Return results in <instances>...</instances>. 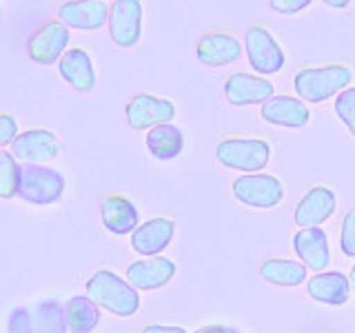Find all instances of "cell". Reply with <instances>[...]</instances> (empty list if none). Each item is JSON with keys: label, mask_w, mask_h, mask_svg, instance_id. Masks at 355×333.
I'll list each match as a JSON object with an SVG mask.
<instances>
[{"label": "cell", "mask_w": 355, "mask_h": 333, "mask_svg": "<svg viewBox=\"0 0 355 333\" xmlns=\"http://www.w3.org/2000/svg\"><path fill=\"white\" fill-rule=\"evenodd\" d=\"M353 83L351 67L342 62H327V65H311L300 69L293 78L295 96L302 98L309 105L327 103L331 98H338L344 89Z\"/></svg>", "instance_id": "obj_1"}, {"label": "cell", "mask_w": 355, "mask_h": 333, "mask_svg": "<svg viewBox=\"0 0 355 333\" xmlns=\"http://www.w3.org/2000/svg\"><path fill=\"white\" fill-rule=\"evenodd\" d=\"M94 302L118 318H133L140 311V291L109 269H98L85 284Z\"/></svg>", "instance_id": "obj_2"}, {"label": "cell", "mask_w": 355, "mask_h": 333, "mask_svg": "<svg viewBox=\"0 0 355 333\" xmlns=\"http://www.w3.org/2000/svg\"><path fill=\"white\" fill-rule=\"evenodd\" d=\"M216 158L227 169L242 173H260L271 160V144L264 138L229 136L218 142Z\"/></svg>", "instance_id": "obj_3"}, {"label": "cell", "mask_w": 355, "mask_h": 333, "mask_svg": "<svg viewBox=\"0 0 355 333\" xmlns=\"http://www.w3.org/2000/svg\"><path fill=\"white\" fill-rule=\"evenodd\" d=\"M64 176L58 169H51L47 164H22L18 198L29 205L49 207L60 203L64 196Z\"/></svg>", "instance_id": "obj_4"}, {"label": "cell", "mask_w": 355, "mask_h": 333, "mask_svg": "<svg viewBox=\"0 0 355 333\" xmlns=\"http://www.w3.org/2000/svg\"><path fill=\"white\" fill-rule=\"evenodd\" d=\"M242 44H244V53H247V60L253 67V74L266 78V76L280 74L284 69L286 53L269 27L251 25L244 31Z\"/></svg>", "instance_id": "obj_5"}, {"label": "cell", "mask_w": 355, "mask_h": 333, "mask_svg": "<svg viewBox=\"0 0 355 333\" xmlns=\"http://www.w3.org/2000/svg\"><path fill=\"white\" fill-rule=\"evenodd\" d=\"M69 42L71 29H67L58 18L44 20L27 38V56L31 62L40 67H53L60 62L64 51L69 49Z\"/></svg>", "instance_id": "obj_6"}, {"label": "cell", "mask_w": 355, "mask_h": 333, "mask_svg": "<svg viewBox=\"0 0 355 333\" xmlns=\"http://www.w3.org/2000/svg\"><path fill=\"white\" fill-rule=\"evenodd\" d=\"M142 0H114L109 7L107 31L118 49H133L142 40Z\"/></svg>", "instance_id": "obj_7"}, {"label": "cell", "mask_w": 355, "mask_h": 333, "mask_svg": "<svg viewBox=\"0 0 355 333\" xmlns=\"http://www.w3.org/2000/svg\"><path fill=\"white\" fill-rule=\"evenodd\" d=\"M127 125L133 131H151L158 125H166L175 118L173 100L164 96H155L149 92H140L129 98L125 107Z\"/></svg>", "instance_id": "obj_8"}, {"label": "cell", "mask_w": 355, "mask_h": 333, "mask_svg": "<svg viewBox=\"0 0 355 333\" xmlns=\"http://www.w3.org/2000/svg\"><path fill=\"white\" fill-rule=\"evenodd\" d=\"M231 191L251 209H273L282 203V182L271 173H242L231 182Z\"/></svg>", "instance_id": "obj_9"}, {"label": "cell", "mask_w": 355, "mask_h": 333, "mask_svg": "<svg viewBox=\"0 0 355 333\" xmlns=\"http://www.w3.org/2000/svg\"><path fill=\"white\" fill-rule=\"evenodd\" d=\"M60 138L58 133L44 127H31L18 133V138L11 142L9 151L16 155L22 164H44L60 155Z\"/></svg>", "instance_id": "obj_10"}, {"label": "cell", "mask_w": 355, "mask_h": 333, "mask_svg": "<svg viewBox=\"0 0 355 333\" xmlns=\"http://www.w3.org/2000/svg\"><path fill=\"white\" fill-rule=\"evenodd\" d=\"M273 96L275 85L253 71H236L225 80V98L231 107H262Z\"/></svg>", "instance_id": "obj_11"}, {"label": "cell", "mask_w": 355, "mask_h": 333, "mask_svg": "<svg viewBox=\"0 0 355 333\" xmlns=\"http://www.w3.org/2000/svg\"><path fill=\"white\" fill-rule=\"evenodd\" d=\"M244 53V44L229 31H207L196 42V58L200 65L209 67V69H220V67H229L238 62Z\"/></svg>", "instance_id": "obj_12"}, {"label": "cell", "mask_w": 355, "mask_h": 333, "mask_svg": "<svg viewBox=\"0 0 355 333\" xmlns=\"http://www.w3.org/2000/svg\"><path fill=\"white\" fill-rule=\"evenodd\" d=\"M109 7L105 0H62L55 18L71 31H100L109 22Z\"/></svg>", "instance_id": "obj_13"}, {"label": "cell", "mask_w": 355, "mask_h": 333, "mask_svg": "<svg viewBox=\"0 0 355 333\" xmlns=\"http://www.w3.org/2000/svg\"><path fill=\"white\" fill-rule=\"evenodd\" d=\"M260 118L273 127L284 129H304L311 122V109L302 98L275 94L260 107Z\"/></svg>", "instance_id": "obj_14"}, {"label": "cell", "mask_w": 355, "mask_h": 333, "mask_svg": "<svg viewBox=\"0 0 355 333\" xmlns=\"http://www.w3.org/2000/svg\"><path fill=\"white\" fill-rule=\"evenodd\" d=\"M175 262L164 258V255H153V258H142L127 266V280L138 289V291H158L166 287L175 278Z\"/></svg>", "instance_id": "obj_15"}, {"label": "cell", "mask_w": 355, "mask_h": 333, "mask_svg": "<svg viewBox=\"0 0 355 333\" xmlns=\"http://www.w3.org/2000/svg\"><path fill=\"white\" fill-rule=\"evenodd\" d=\"M58 74L62 80L78 94H89L96 87V67L94 58L85 47H69L58 62Z\"/></svg>", "instance_id": "obj_16"}, {"label": "cell", "mask_w": 355, "mask_h": 333, "mask_svg": "<svg viewBox=\"0 0 355 333\" xmlns=\"http://www.w3.org/2000/svg\"><path fill=\"white\" fill-rule=\"evenodd\" d=\"M336 194L333 189L324 187V185H318V187H311L309 191L304 194V198L300 200V205L295 207V225L309 229V227H320L336 214Z\"/></svg>", "instance_id": "obj_17"}, {"label": "cell", "mask_w": 355, "mask_h": 333, "mask_svg": "<svg viewBox=\"0 0 355 333\" xmlns=\"http://www.w3.org/2000/svg\"><path fill=\"white\" fill-rule=\"evenodd\" d=\"M175 236V222L169 218H151L131 233V249L142 258L160 255Z\"/></svg>", "instance_id": "obj_18"}, {"label": "cell", "mask_w": 355, "mask_h": 333, "mask_svg": "<svg viewBox=\"0 0 355 333\" xmlns=\"http://www.w3.org/2000/svg\"><path fill=\"white\" fill-rule=\"evenodd\" d=\"M293 249L302 264L315 273L324 271L331 262V249H329V236L324 229L320 227H309L300 229L293 238Z\"/></svg>", "instance_id": "obj_19"}, {"label": "cell", "mask_w": 355, "mask_h": 333, "mask_svg": "<svg viewBox=\"0 0 355 333\" xmlns=\"http://www.w3.org/2000/svg\"><path fill=\"white\" fill-rule=\"evenodd\" d=\"M100 218L109 233L114 236H129L140 227V211L125 196H107L100 205Z\"/></svg>", "instance_id": "obj_20"}, {"label": "cell", "mask_w": 355, "mask_h": 333, "mask_svg": "<svg viewBox=\"0 0 355 333\" xmlns=\"http://www.w3.org/2000/svg\"><path fill=\"white\" fill-rule=\"evenodd\" d=\"M309 298L320 305L342 307L351 298V280L342 271H320L306 282Z\"/></svg>", "instance_id": "obj_21"}, {"label": "cell", "mask_w": 355, "mask_h": 333, "mask_svg": "<svg viewBox=\"0 0 355 333\" xmlns=\"http://www.w3.org/2000/svg\"><path fill=\"white\" fill-rule=\"evenodd\" d=\"M147 149L155 160L169 162L175 160L184 151V133L173 122L158 125L151 131H147Z\"/></svg>", "instance_id": "obj_22"}, {"label": "cell", "mask_w": 355, "mask_h": 333, "mask_svg": "<svg viewBox=\"0 0 355 333\" xmlns=\"http://www.w3.org/2000/svg\"><path fill=\"white\" fill-rule=\"evenodd\" d=\"M64 316L69 333H94L100 325V307L87 293L67 300Z\"/></svg>", "instance_id": "obj_23"}, {"label": "cell", "mask_w": 355, "mask_h": 333, "mask_svg": "<svg viewBox=\"0 0 355 333\" xmlns=\"http://www.w3.org/2000/svg\"><path fill=\"white\" fill-rule=\"evenodd\" d=\"M260 275L275 287H300L306 282V264L288 258H269L262 262Z\"/></svg>", "instance_id": "obj_24"}, {"label": "cell", "mask_w": 355, "mask_h": 333, "mask_svg": "<svg viewBox=\"0 0 355 333\" xmlns=\"http://www.w3.org/2000/svg\"><path fill=\"white\" fill-rule=\"evenodd\" d=\"M36 333H69L67 327V316H64V305L55 298L40 300L36 305Z\"/></svg>", "instance_id": "obj_25"}, {"label": "cell", "mask_w": 355, "mask_h": 333, "mask_svg": "<svg viewBox=\"0 0 355 333\" xmlns=\"http://www.w3.org/2000/svg\"><path fill=\"white\" fill-rule=\"evenodd\" d=\"M22 164L9 149H0V200H11L18 196Z\"/></svg>", "instance_id": "obj_26"}, {"label": "cell", "mask_w": 355, "mask_h": 333, "mask_svg": "<svg viewBox=\"0 0 355 333\" xmlns=\"http://www.w3.org/2000/svg\"><path fill=\"white\" fill-rule=\"evenodd\" d=\"M333 109H336V114L342 120V125L347 127L349 133L355 138V85L344 89V92L336 98Z\"/></svg>", "instance_id": "obj_27"}, {"label": "cell", "mask_w": 355, "mask_h": 333, "mask_svg": "<svg viewBox=\"0 0 355 333\" xmlns=\"http://www.w3.org/2000/svg\"><path fill=\"white\" fill-rule=\"evenodd\" d=\"M7 333H36V322L27 307H14L9 311Z\"/></svg>", "instance_id": "obj_28"}, {"label": "cell", "mask_w": 355, "mask_h": 333, "mask_svg": "<svg viewBox=\"0 0 355 333\" xmlns=\"http://www.w3.org/2000/svg\"><path fill=\"white\" fill-rule=\"evenodd\" d=\"M340 249L347 258H355V209H351L342 220Z\"/></svg>", "instance_id": "obj_29"}, {"label": "cell", "mask_w": 355, "mask_h": 333, "mask_svg": "<svg viewBox=\"0 0 355 333\" xmlns=\"http://www.w3.org/2000/svg\"><path fill=\"white\" fill-rule=\"evenodd\" d=\"M311 5H313V0H269V9L277 16H297Z\"/></svg>", "instance_id": "obj_30"}, {"label": "cell", "mask_w": 355, "mask_h": 333, "mask_svg": "<svg viewBox=\"0 0 355 333\" xmlns=\"http://www.w3.org/2000/svg\"><path fill=\"white\" fill-rule=\"evenodd\" d=\"M18 133V118L14 114H7V111H0V149L11 147Z\"/></svg>", "instance_id": "obj_31"}, {"label": "cell", "mask_w": 355, "mask_h": 333, "mask_svg": "<svg viewBox=\"0 0 355 333\" xmlns=\"http://www.w3.org/2000/svg\"><path fill=\"white\" fill-rule=\"evenodd\" d=\"M140 333H189L184 327H169V325H149Z\"/></svg>", "instance_id": "obj_32"}, {"label": "cell", "mask_w": 355, "mask_h": 333, "mask_svg": "<svg viewBox=\"0 0 355 333\" xmlns=\"http://www.w3.org/2000/svg\"><path fill=\"white\" fill-rule=\"evenodd\" d=\"M322 5L329 7V9H336V11H342V9H347L353 0H320Z\"/></svg>", "instance_id": "obj_33"}, {"label": "cell", "mask_w": 355, "mask_h": 333, "mask_svg": "<svg viewBox=\"0 0 355 333\" xmlns=\"http://www.w3.org/2000/svg\"><path fill=\"white\" fill-rule=\"evenodd\" d=\"M196 333H238L236 329H229V327H222V325H211L205 329H198Z\"/></svg>", "instance_id": "obj_34"}, {"label": "cell", "mask_w": 355, "mask_h": 333, "mask_svg": "<svg viewBox=\"0 0 355 333\" xmlns=\"http://www.w3.org/2000/svg\"><path fill=\"white\" fill-rule=\"evenodd\" d=\"M349 280H351V291H355V264H353V269H351V278H349Z\"/></svg>", "instance_id": "obj_35"}, {"label": "cell", "mask_w": 355, "mask_h": 333, "mask_svg": "<svg viewBox=\"0 0 355 333\" xmlns=\"http://www.w3.org/2000/svg\"><path fill=\"white\" fill-rule=\"evenodd\" d=\"M0 18H3V0H0Z\"/></svg>", "instance_id": "obj_36"}]
</instances>
